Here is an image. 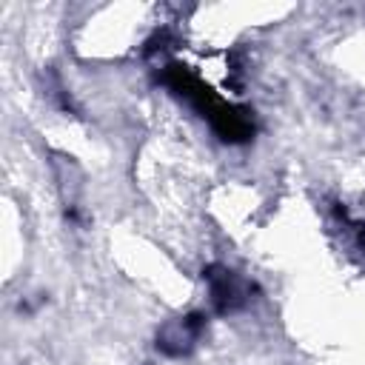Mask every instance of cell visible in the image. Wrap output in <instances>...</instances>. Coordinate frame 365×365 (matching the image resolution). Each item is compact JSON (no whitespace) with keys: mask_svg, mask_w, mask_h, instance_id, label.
I'll list each match as a JSON object with an SVG mask.
<instances>
[{"mask_svg":"<svg viewBox=\"0 0 365 365\" xmlns=\"http://www.w3.org/2000/svg\"><path fill=\"white\" fill-rule=\"evenodd\" d=\"M202 331H205V314H200V311L168 319L157 331V351L165 356H188L197 348Z\"/></svg>","mask_w":365,"mask_h":365,"instance_id":"cell-3","label":"cell"},{"mask_svg":"<svg viewBox=\"0 0 365 365\" xmlns=\"http://www.w3.org/2000/svg\"><path fill=\"white\" fill-rule=\"evenodd\" d=\"M160 80H163L165 88H171V94H177L180 100H185V103L214 128V134H217L222 143L237 145V143H248V140L254 137L257 125H254L251 108H242V106H234V103L220 100V97L211 91V86H205V83H202L197 74H191L185 66H180V63L165 66L163 74H160Z\"/></svg>","mask_w":365,"mask_h":365,"instance_id":"cell-1","label":"cell"},{"mask_svg":"<svg viewBox=\"0 0 365 365\" xmlns=\"http://www.w3.org/2000/svg\"><path fill=\"white\" fill-rule=\"evenodd\" d=\"M202 279L208 285V299H211V308L217 314H231V311H240L245 302H248V285L225 265L214 262L208 268H202Z\"/></svg>","mask_w":365,"mask_h":365,"instance_id":"cell-2","label":"cell"}]
</instances>
